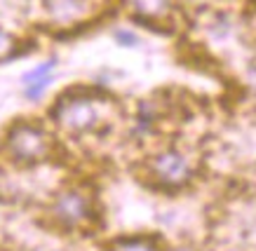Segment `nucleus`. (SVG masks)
Listing matches in <instances>:
<instances>
[{"label":"nucleus","mask_w":256,"mask_h":251,"mask_svg":"<svg viewBox=\"0 0 256 251\" xmlns=\"http://www.w3.org/2000/svg\"><path fill=\"white\" fill-rule=\"evenodd\" d=\"M113 40H116L120 47H136V45H139V35L132 33L130 28H118V31H113Z\"/></svg>","instance_id":"9d476101"},{"label":"nucleus","mask_w":256,"mask_h":251,"mask_svg":"<svg viewBox=\"0 0 256 251\" xmlns=\"http://www.w3.org/2000/svg\"><path fill=\"white\" fill-rule=\"evenodd\" d=\"M14 49H16V40L0 28V61L10 59V56L14 54Z\"/></svg>","instance_id":"9b49d317"},{"label":"nucleus","mask_w":256,"mask_h":251,"mask_svg":"<svg viewBox=\"0 0 256 251\" xmlns=\"http://www.w3.org/2000/svg\"><path fill=\"white\" fill-rule=\"evenodd\" d=\"M50 85H52V75H47V78L36 80V82H31V85H26L24 87V94H26L28 101H38L40 96L47 92V87Z\"/></svg>","instance_id":"1a4fd4ad"},{"label":"nucleus","mask_w":256,"mask_h":251,"mask_svg":"<svg viewBox=\"0 0 256 251\" xmlns=\"http://www.w3.org/2000/svg\"><path fill=\"white\" fill-rule=\"evenodd\" d=\"M50 136L45 129L36 125H16L8 136V150L10 155L19 162H38L50 153Z\"/></svg>","instance_id":"f03ea898"},{"label":"nucleus","mask_w":256,"mask_h":251,"mask_svg":"<svg viewBox=\"0 0 256 251\" xmlns=\"http://www.w3.org/2000/svg\"><path fill=\"white\" fill-rule=\"evenodd\" d=\"M130 7L139 19L156 21L170 12V0H130Z\"/></svg>","instance_id":"423d86ee"},{"label":"nucleus","mask_w":256,"mask_h":251,"mask_svg":"<svg viewBox=\"0 0 256 251\" xmlns=\"http://www.w3.org/2000/svg\"><path fill=\"white\" fill-rule=\"evenodd\" d=\"M52 115L70 134H87L99 127V108H96V101H92L90 96L62 99L54 106Z\"/></svg>","instance_id":"f257e3e1"},{"label":"nucleus","mask_w":256,"mask_h":251,"mask_svg":"<svg viewBox=\"0 0 256 251\" xmlns=\"http://www.w3.org/2000/svg\"><path fill=\"white\" fill-rule=\"evenodd\" d=\"M92 216V204L80 190H64L54 202V219L66 228H78Z\"/></svg>","instance_id":"20e7f679"},{"label":"nucleus","mask_w":256,"mask_h":251,"mask_svg":"<svg viewBox=\"0 0 256 251\" xmlns=\"http://www.w3.org/2000/svg\"><path fill=\"white\" fill-rule=\"evenodd\" d=\"M47 12L59 24H70L85 16L87 0H47Z\"/></svg>","instance_id":"39448f33"},{"label":"nucleus","mask_w":256,"mask_h":251,"mask_svg":"<svg viewBox=\"0 0 256 251\" xmlns=\"http://www.w3.org/2000/svg\"><path fill=\"white\" fill-rule=\"evenodd\" d=\"M110 251H158V247L148 240H120L110 247Z\"/></svg>","instance_id":"6e6552de"},{"label":"nucleus","mask_w":256,"mask_h":251,"mask_svg":"<svg viewBox=\"0 0 256 251\" xmlns=\"http://www.w3.org/2000/svg\"><path fill=\"white\" fill-rule=\"evenodd\" d=\"M150 172H153L156 181H160L162 186L176 188V186H184L188 181V176H190V165H188V160L181 155L178 150H164V153L153 157Z\"/></svg>","instance_id":"7ed1b4c3"},{"label":"nucleus","mask_w":256,"mask_h":251,"mask_svg":"<svg viewBox=\"0 0 256 251\" xmlns=\"http://www.w3.org/2000/svg\"><path fill=\"white\" fill-rule=\"evenodd\" d=\"M54 71H56V59H47V61H42L40 66H36V68L24 73L22 82H24V87H26V85H31V82H36V80H42V78H47V75H52Z\"/></svg>","instance_id":"0eeeda50"}]
</instances>
